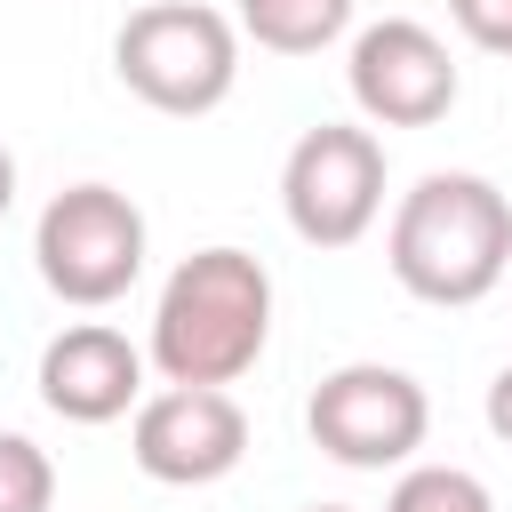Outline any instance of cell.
<instances>
[{
	"label": "cell",
	"mask_w": 512,
	"mask_h": 512,
	"mask_svg": "<svg viewBox=\"0 0 512 512\" xmlns=\"http://www.w3.org/2000/svg\"><path fill=\"white\" fill-rule=\"evenodd\" d=\"M312 448L352 464V472H384V464H408L432 432V400L408 368H384V360H352L336 376H320L312 408Z\"/></svg>",
	"instance_id": "5"
},
{
	"label": "cell",
	"mask_w": 512,
	"mask_h": 512,
	"mask_svg": "<svg viewBox=\"0 0 512 512\" xmlns=\"http://www.w3.org/2000/svg\"><path fill=\"white\" fill-rule=\"evenodd\" d=\"M8 208H16V152L0 144V216H8Z\"/></svg>",
	"instance_id": "15"
},
{
	"label": "cell",
	"mask_w": 512,
	"mask_h": 512,
	"mask_svg": "<svg viewBox=\"0 0 512 512\" xmlns=\"http://www.w3.org/2000/svg\"><path fill=\"white\" fill-rule=\"evenodd\" d=\"M128 456L160 488H208L248 456V416L224 384H168V392L136 400Z\"/></svg>",
	"instance_id": "7"
},
{
	"label": "cell",
	"mask_w": 512,
	"mask_h": 512,
	"mask_svg": "<svg viewBox=\"0 0 512 512\" xmlns=\"http://www.w3.org/2000/svg\"><path fill=\"white\" fill-rule=\"evenodd\" d=\"M488 432L512 448V368H496V384H488Z\"/></svg>",
	"instance_id": "14"
},
{
	"label": "cell",
	"mask_w": 512,
	"mask_h": 512,
	"mask_svg": "<svg viewBox=\"0 0 512 512\" xmlns=\"http://www.w3.org/2000/svg\"><path fill=\"white\" fill-rule=\"evenodd\" d=\"M40 400L64 416V424H112L144 400V352L104 328V320H80L64 336H48L40 352Z\"/></svg>",
	"instance_id": "9"
},
{
	"label": "cell",
	"mask_w": 512,
	"mask_h": 512,
	"mask_svg": "<svg viewBox=\"0 0 512 512\" xmlns=\"http://www.w3.org/2000/svg\"><path fill=\"white\" fill-rule=\"evenodd\" d=\"M32 256H40V280L48 296L96 312V304H120L144 272V208L112 184H64L48 208H40V232H32Z\"/></svg>",
	"instance_id": "4"
},
{
	"label": "cell",
	"mask_w": 512,
	"mask_h": 512,
	"mask_svg": "<svg viewBox=\"0 0 512 512\" xmlns=\"http://www.w3.org/2000/svg\"><path fill=\"white\" fill-rule=\"evenodd\" d=\"M312 512H352V504H312Z\"/></svg>",
	"instance_id": "16"
},
{
	"label": "cell",
	"mask_w": 512,
	"mask_h": 512,
	"mask_svg": "<svg viewBox=\"0 0 512 512\" xmlns=\"http://www.w3.org/2000/svg\"><path fill=\"white\" fill-rule=\"evenodd\" d=\"M448 16L464 24V40H472V48L512 56V0H448Z\"/></svg>",
	"instance_id": "13"
},
{
	"label": "cell",
	"mask_w": 512,
	"mask_h": 512,
	"mask_svg": "<svg viewBox=\"0 0 512 512\" xmlns=\"http://www.w3.org/2000/svg\"><path fill=\"white\" fill-rule=\"evenodd\" d=\"M384 264L416 304H480L512 272V200L472 168H432L392 208Z\"/></svg>",
	"instance_id": "2"
},
{
	"label": "cell",
	"mask_w": 512,
	"mask_h": 512,
	"mask_svg": "<svg viewBox=\"0 0 512 512\" xmlns=\"http://www.w3.org/2000/svg\"><path fill=\"white\" fill-rule=\"evenodd\" d=\"M112 72L128 80V96H144L168 120H200L232 96L240 80V24L200 8V0H152L120 24L112 40Z\"/></svg>",
	"instance_id": "3"
},
{
	"label": "cell",
	"mask_w": 512,
	"mask_h": 512,
	"mask_svg": "<svg viewBox=\"0 0 512 512\" xmlns=\"http://www.w3.org/2000/svg\"><path fill=\"white\" fill-rule=\"evenodd\" d=\"M384 512H496V496L464 464H416V472H400V488L384 496Z\"/></svg>",
	"instance_id": "11"
},
{
	"label": "cell",
	"mask_w": 512,
	"mask_h": 512,
	"mask_svg": "<svg viewBox=\"0 0 512 512\" xmlns=\"http://www.w3.org/2000/svg\"><path fill=\"white\" fill-rule=\"evenodd\" d=\"M280 208H288L296 240L352 248L376 224V208H384V144L368 128H344V120L304 128L288 168H280Z\"/></svg>",
	"instance_id": "6"
},
{
	"label": "cell",
	"mask_w": 512,
	"mask_h": 512,
	"mask_svg": "<svg viewBox=\"0 0 512 512\" xmlns=\"http://www.w3.org/2000/svg\"><path fill=\"white\" fill-rule=\"evenodd\" d=\"M272 336V272L248 248H192L152 304V368L168 384H240Z\"/></svg>",
	"instance_id": "1"
},
{
	"label": "cell",
	"mask_w": 512,
	"mask_h": 512,
	"mask_svg": "<svg viewBox=\"0 0 512 512\" xmlns=\"http://www.w3.org/2000/svg\"><path fill=\"white\" fill-rule=\"evenodd\" d=\"M352 24V0H240V32L272 56H320Z\"/></svg>",
	"instance_id": "10"
},
{
	"label": "cell",
	"mask_w": 512,
	"mask_h": 512,
	"mask_svg": "<svg viewBox=\"0 0 512 512\" xmlns=\"http://www.w3.org/2000/svg\"><path fill=\"white\" fill-rule=\"evenodd\" d=\"M56 504V464L24 432H0V512H48Z\"/></svg>",
	"instance_id": "12"
},
{
	"label": "cell",
	"mask_w": 512,
	"mask_h": 512,
	"mask_svg": "<svg viewBox=\"0 0 512 512\" xmlns=\"http://www.w3.org/2000/svg\"><path fill=\"white\" fill-rule=\"evenodd\" d=\"M352 104L376 120V128H432L448 120L456 104V56L432 24L416 16H384L352 40Z\"/></svg>",
	"instance_id": "8"
}]
</instances>
